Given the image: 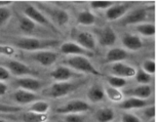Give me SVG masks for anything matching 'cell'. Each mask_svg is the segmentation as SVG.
Here are the masks:
<instances>
[{"label":"cell","mask_w":156,"mask_h":122,"mask_svg":"<svg viewBox=\"0 0 156 122\" xmlns=\"http://www.w3.org/2000/svg\"><path fill=\"white\" fill-rule=\"evenodd\" d=\"M24 122H46L48 116L46 114H38L34 112H26L22 117Z\"/></svg>","instance_id":"cell-25"},{"label":"cell","mask_w":156,"mask_h":122,"mask_svg":"<svg viewBox=\"0 0 156 122\" xmlns=\"http://www.w3.org/2000/svg\"><path fill=\"white\" fill-rule=\"evenodd\" d=\"M65 122H84V118L78 114H69L65 117Z\"/></svg>","instance_id":"cell-36"},{"label":"cell","mask_w":156,"mask_h":122,"mask_svg":"<svg viewBox=\"0 0 156 122\" xmlns=\"http://www.w3.org/2000/svg\"><path fill=\"white\" fill-rule=\"evenodd\" d=\"M13 99L19 103V104L25 105V104H30V103H33L36 101V95L32 91H28L25 89H20L16 90L13 92L12 95Z\"/></svg>","instance_id":"cell-18"},{"label":"cell","mask_w":156,"mask_h":122,"mask_svg":"<svg viewBox=\"0 0 156 122\" xmlns=\"http://www.w3.org/2000/svg\"><path fill=\"white\" fill-rule=\"evenodd\" d=\"M72 32L78 45L90 51L96 49L97 40L91 33L87 31H76V30H73Z\"/></svg>","instance_id":"cell-4"},{"label":"cell","mask_w":156,"mask_h":122,"mask_svg":"<svg viewBox=\"0 0 156 122\" xmlns=\"http://www.w3.org/2000/svg\"><path fill=\"white\" fill-rule=\"evenodd\" d=\"M21 110H22L21 107L0 104V113H16V112H20Z\"/></svg>","instance_id":"cell-35"},{"label":"cell","mask_w":156,"mask_h":122,"mask_svg":"<svg viewBox=\"0 0 156 122\" xmlns=\"http://www.w3.org/2000/svg\"><path fill=\"white\" fill-rule=\"evenodd\" d=\"M66 64L71 69H74L79 72H84V73L93 74L94 76H102L100 71H98L94 66L90 63V61L82 55H73L70 59L66 61Z\"/></svg>","instance_id":"cell-1"},{"label":"cell","mask_w":156,"mask_h":122,"mask_svg":"<svg viewBox=\"0 0 156 122\" xmlns=\"http://www.w3.org/2000/svg\"><path fill=\"white\" fill-rule=\"evenodd\" d=\"M143 71L150 75L155 73V62L153 60H146L143 63Z\"/></svg>","instance_id":"cell-33"},{"label":"cell","mask_w":156,"mask_h":122,"mask_svg":"<svg viewBox=\"0 0 156 122\" xmlns=\"http://www.w3.org/2000/svg\"><path fill=\"white\" fill-rule=\"evenodd\" d=\"M104 91H105L106 95H107L108 98L113 102L118 103V102H121L122 99H123V93H122L118 88L108 86Z\"/></svg>","instance_id":"cell-27"},{"label":"cell","mask_w":156,"mask_h":122,"mask_svg":"<svg viewBox=\"0 0 156 122\" xmlns=\"http://www.w3.org/2000/svg\"><path fill=\"white\" fill-rule=\"evenodd\" d=\"M16 84L19 85L22 89L28 90V91H34L38 90L41 86V83L38 79L31 78V77H23L16 80Z\"/></svg>","instance_id":"cell-17"},{"label":"cell","mask_w":156,"mask_h":122,"mask_svg":"<svg viewBox=\"0 0 156 122\" xmlns=\"http://www.w3.org/2000/svg\"><path fill=\"white\" fill-rule=\"evenodd\" d=\"M127 58V52L123 48L115 47L110 49L106 55V61L108 63H120L121 61L125 60Z\"/></svg>","instance_id":"cell-20"},{"label":"cell","mask_w":156,"mask_h":122,"mask_svg":"<svg viewBox=\"0 0 156 122\" xmlns=\"http://www.w3.org/2000/svg\"><path fill=\"white\" fill-rule=\"evenodd\" d=\"M15 54V49L10 46H5V45H0V54H6V55H12Z\"/></svg>","instance_id":"cell-39"},{"label":"cell","mask_w":156,"mask_h":122,"mask_svg":"<svg viewBox=\"0 0 156 122\" xmlns=\"http://www.w3.org/2000/svg\"><path fill=\"white\" fill-rule=\"evenodd\" d=\"M152 93V88L151 86H149L148 84L146 85H142L140 84L139 86H136L125 91V95L127 96H132L133 98H138L142 99H147L151 96Z\"/></svg>","instance_id":"cell-15"},{"label":"cell","mask_w":156,"mask_h":122,"mask_svg":"<svg viewBox=\"0 0 156 122\" xmlns=\"http://www.w3.org/2000/svg\"><path fill=\"white\" fill-rule=\"evenodd\" d=\"M147 16V10L145 8H138V9L133 10L127 16H125L123 20L121 21V24L126 26L130 24H139L143 22Z\"/></svg>","instance_id":"cell-12"},{"label":"cell","mask_w":156,"mask_h":122,"mask_svg":"<svg viewBox=\"0 0 156 122\" xmlns=\"http://www.w3.org/2000/svg\"><path fill=\"white\" fill-rule=\"evenodd\" d=\"M114 112L110 108H102L96 113V118L99 122H110L114 119Z\"/></svg>","instance_id":"cell-24"},{"label":"cell","mask_w":156,"mask_h":122,"mask_svg":"<svg viewBox=\"0 0 156 122\" xmlns=\"http://www.w3.org/2000/svg\"><path fill=\"white\" fill-rule=\"evenodd\" d=\"M108 83H109V86L114 87V88H121L125 86L126 84V80L121 77H117V76H109L108 77Z\"/></svg>","instance_id":"cell-30"},{"label":"cell","mask_w":156,"mask_h":122,"mask_svg":"<svg viewBox=\"0 0 156 122\" xmlns=\"http://www.w3.org/2000/svg\"><path fill=\"white\" fill-rule=\"evenodd\" d=\"M129 7V3L114 4L107 9V12H106V18L109 21L118 20V19H120L122 16H124L126 13Z\"/></svg>","instance_id":"cell-11"},{"label":"cell","mask_w":156,"mask_h":122,"mask_svg":"<svg viewBox=\"0 0 156 122\" xmlns=\"http://www.w3.org/2000/svg\"><path fill=\"white\" fill-rule=\"evenodd\" d=\"M97 19L96 16L93 12H88V10H84L81 12L80 13H78L77 16V22L80 25H84V26H90L96 23Z\"/></svg>","instance_id":"cell-23"},{"label":"cell","mask_w":156,"mask_h":122,"mask_svg":"<svg viewBox=\"0 0 156 122\" xmlns=\"http://www.w3.org/2000/svg\"><path fill=\"white\" fill-rule=\"evenodd\" d=\"M148 106V102L146 99H142L138 98H129L120 104V109L130 110V109H141Z\"/></svg>","instance_id":"cell-19"},{"label":"cell","mask_w":156,"mask_h":122,"mask_svg":"<svg viewBox=\"0 0 156 122\" xmlns=\"http://www.w3.org/2000/svg\"><path fill=\"white\" fill-rule=\"evenodd\" d=\"M111 72L114 76L121 77V78H129L133 77L136 73V70L132 66L124 63H114L111 67Z\"/></svg>","instance_id":"cell-8"},{"label":"cell","mask_w":156,"mask_h":122,"mask_svg":"<svg viewBox=\"0 0 156 122\" xmlns=\"http://www.w3.org/2000/svg\"><path fill=\"white\" fill-rule=\"evenodd\" d=\"M136 30L140 33V34L144 36H148L149 37V36H153L155 34V25L152 23L141 24L136 26Z\"/></svg>","instance_id":"cell-28"},{"label":"cell","mask_w":156,"mask_h":122,"mask_svg":"<svg viewBox=\"0 0 156 122\" xmlns=\"http://www.w3.org/2000/svg\"><path fill=\"white\" fill-rule=\"evenodd\" d=\"M43 9L45 10L46 13H48L51 20L58 26H63L69 22V15L65 10L58 9V8H48L46 6H43Z\"/></svg>","instance_id":"cell-10"},{"label":"cell","mask_w":156,"mask_h":122,"mask_svg":"<svg viewBox=\"0 0 156 122\" xmlns=\"http://www.w3.org/2000/svg\"><path fill=\"white\" fill-rule=\"evenodd\" d=\"M77 88L76 84H73L71 82H57L52 84L51 87V91H49V96L55 99L61 98V96L69 95L72 91H74Z\"/></svg>","instance_id":"cell-6"},{"label":"cell","mask_w":156,"mask_h":122,"mask_svg":"<svg viewBox=\"0 0 156 122\" xmlns=\"http://www.w3.org/2000/svg\"><path fill=\"white\" fill-rule=\"evenodd\" d=\"M121 122H141L140 119L133 114H124L121 118Z\"/></svg>","instance_id":"cell-38"},{"label":"cell","mask_w":156,"mask_h":122,"mask_svg":"<svg viewBox=\"0 0 156 122\" xmlns=\"http://www.w3.org/2000/svg\"><path fill=\"white\" fill-rule=\"evenodd\" d=\"M32 58L33 60H35L36 62L41 64L42 66L49 67V66L54 65L55 61L58 60V54L49 51H38L32 55Z\"/></svg>","instance_id":"cell-9"},{"label":"cell","mask_w":156,"mask_h":122,"mask_svg":"<svg viewBox=\"0 0 156 122\" xmlns=\"http://www.w3.org/2000/svg\"><path fill=\"white\" fill-rule=\"evenodd\" d=\"M20 28L24 32H31L35 29V23L28 16H22L19 22Z\"/></svg>","instance_id":"cell-29"},{"label":"cell","mask_w":156,"mask_h":122,"mask_svg":"<svg viewBox=\"0 0 156 122\" xmlns=\"http://www.w3.org/2000/svg\"><path fill=\"white\" fill-rule=\"evenodd\" d=\"M90 109V106L84 101L80 99H74L70 101L64 106L58 108L55 112L58 114H77V113H83Z\"/></svg>","instance_id":"cell-3"},{"label":"cell","mask_w":156,"mask_h":122,"mask_svg":"<svg viewBox=\"0 0 156 122\" xmlns=\"http://www.w3.org/2000/svg\"><path fill=\"white\" fill-rule=\"evenodd\" d=\"M55 42H48V41H42L37 38L32 37H24L19 39L16 42V45L18 46L20 49L27 51H39L40 48H44L48 45H54Z\"/></svg>","instance_id":"cell-2"},{"label":"cell","mask_w":156,"mask_h":122,"mask_svg":"<svg viewBox=\"0 0 156 122\" xmlns=\"http://www.w3.org/2000/svg\"><path fill=\"white\" fill-rule=\"evenodd\" d=\"M143 114L145 116V118L147 119H154L155 117V107L153 106H150V107H146L143 112Z\"/></svg>","instance_id":"cell-37"},{"label":"cell","mask_w":156,"mask_h":122,"mask_svg":"<svg viewBox=\"0 0 156 122\" xmlns=\"http://www.w3.org/2000/svg\"><path fill=\"white\" fill-rule=\"evenodd\" d=\"M7 70L15 76H25L32 73L31 69L19 61H9L7 63Z\"/></svg>","instance_id":"cell-13"},{"label":"cell","mask_w":156,"mask_h":122,"mask_svg":"<svg viewBox=\"0 0 156 122\" xmlns=\"http://www.w3.org/2000/svg\"><path fill=\"white\" fill-rule=\"evenodd\" d=\"M87 98L90 102L98 103L101 102L105 98V91L103 89V87L99 84L93 85L87 91Z\"/></svg>","instance_id":"cell-22"},{"label":"cell","mask_w":156,"mask_h":122,"mask_svg":"<svg viewBox=\"0 0 156 122\" xmlns=\"http://www.w3.org/2000/svg\"><path fill=\"white\" fill-rule=\"evenodd\" d=\"M10 77V73L8 70L4 67H0V81H3V80H7Z\"/></svg>","instance_id":"cell-40"},{"label":"cell","mask_w":156,"mask_h":122,"mask_svg":"<svg viewBox=\"0 0 156 122\" xmlns=\"http://www.w3.org/2000/svg\"><path fill=\"white\" fill-rule=\"evenodd\" d=\"M122 43L126 48H129V51H139V49L142 48L143 46V42H142V39L139 36L136 35H125L123 38H122Z\"/></svg>","instance_id":"cell-21"},{"label":"cell","mask_w":156,"mask_h":122,"mask_svg":"<svg viewBox=\"0 0 156 122\" xmlns=\"http://www.w3.org/2000/svg\"><path fill=\"white\" fill-rule=\"evenodd\" d=\"M60 51L64 54H72V55H82V57H93L94 54L90 51H86L77 43L74 42H65L61 45Z\"/></svg>","instance_id":"cell-7"},{"label":"cell","mask_w":156,"mask_h":122,"mask_svg":"<svg viewBox=\"0 0 156 122\" xmlns=\"http://www.w3.org/2000/svg\"><path fill=\"white\" fill-rule=\"evenodd\" d=\"M117 36L111 27H105L100 31L99 42L103 46H111L116 42Z\"/></svg>","instance_id":"cell-14"},{"label":"cell","mask_w":156,"mask_h":122,"mask_svg":"<svg viewBox=\"0 0 156 122\" xmlns=\"http://www.w3.org/2000/svg\"><path fill=\"white\" fill-rule=\"evenodd\" d=\"M12 4V1H0V7H6Z\"/></svg>","instance_id":"cell-42"},{"label":"cell","mask_w":156,"mask_h":122,"mask_svg":"<svg viewBox=\"0 0 156 122\" xmlns=\"http://www.w3.org/2000/svg\"><path fill=\"white\" fill-rule=\"evenodd\" d=\"M135 77H136V82L140 83V84H142V85H146L151 81V75L146 73V72L143 71V70L136 71Z\"/></svg>","instance_id":"cell-31"},{"label":"cell","mask_w":156,"mask_h":122,"mask_svg":"<svg viewBox=\"0 0 156 122\" xmlns=\"http://www.w3.org/2000/svg\"><path fill=\"white\" fill-rule=\"evenodd\" d=\"M49 110L48 103L44 101H35L29 108V112L38 113V114H46Z\"/></svg>","instance_id":"cell-26"},{"label":"cell","mask_w":156,"mask_h":122,"mask_svg":"<svg viewBox=\"0 0 156 122\" xmlns=\"http://www.w3.org/2000/svg\"><path fill=\"white\" fill-rule=\"evenodd\" d=\"M7 91V86L5 83H3L2 81H0V96H3L6 93Z\"/></svg>","instance_id":"cell-41"},{"label":"cell","mask_w":156,"mask_h":122,"mask_svg":"<svg viewBox=\"0 0 156 122\" xmlns=\"http://www.w3.org/2000/svg\"><path fill=\"white\" fill-rule=\"evenodd\" d=\"M73 76H76V73H74V71L68 67H58L51 73V78L60 82L67 81Z\"/></svg>","instance_id":"cell-16"},{"label":"cell","mask_w":156,"mask_h":122,"mask_svg":"<svg viewBox=\"0 0 156 122\" xmlns=\"http://www.w3.org/2000/svg\"><path fill=\"white\" fill-rule=\"evenodd\" d=\"M10 18V10L7 7H0V26L4 25Z\"/></svg>","instance_id":"cell-34"},{"label":"cell","mask_w":156,"mask_h":122,"mask_svg":"<svg viewBox=\"0 0 156 122\" xmlns=\"http://www.w3.org/2000/svg\"><path fill=\"white\" fill-rule=\"evenodd\" d=\"M0 122H3V121H0Z\"/></svg>","instance_id":"cell-43"},{"label":"cell","mask_w":156,"mask_h":122,"mask_svg":"<svg viewBox=\"0 0 156 122\" xmlns=\"http://www.w3.org/2000/svg\"><path fill=\"white\" fill-rule=\"evenodd\" d=\"M113 1H103V0H99V1H91L90 6L94 8V9H108L112 5H114Z\"/></svg>","instance_id":"cell-32"},{"label":"cell","mask_w":156,"mask_h":122,"mask_svg":"<svg viewBox=\"0 0 156 122\" xmlns=\"http://www.w3.org/2000/svg\"><path fill=\"white\" fill-rule=\"evenodd\" d=\"M25 13H26V16L31 19L34 23H37L41 25V26H45L49 28V29L55 30V26L49 22L48 19L40 10L37 9L35 6H33V5H27L26 8H25Z\"/></svg>","instance_id":"cell-5"}]
</instances>
